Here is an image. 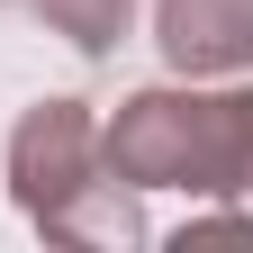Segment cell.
I'll use <instances>...</instances> for the list:
<instances>
[{"label": "cell", "instance_id": "6da1fadb", "mask_svg": "<svg viewBox=\"0 0 253 253\" xmlns=\"http://www.w3.org/2000/svg\"><path fill=\"white\" fill-rule=\"evenodd\" d=\"M9 199L45 244L73 253H136L145 226V190H126L100 163V109L90 100H37L9 126Z\"/></svg>", "mask_w": 253, "mask_h": 253}, {"label": "cell", "instance_id": "7a4b0ae2", "mask_svg": "<svg viewBox=\"0 0 253 253\" xmlns=\"http://www.w3.org/2000/svg\"><path fill=\"white\" fill-rule=\"evenodd\" d=\"M253 154V90H136L100 118V163L126 190H190V199H235Z\"/></svg>", "mask_w": 253, "mask_h": 253}, {"label": "cell", "instance_id": "3957f363", "mask_svg": "<svg viewBox=\"0 0 253 253\" xmlns=\"http://www.w3.org/2000/svg\"><path fill=\"white\" fill-rule=\"evenodd\" d=\"M154 45L181 82L253 73V0H154Z\"/></svg>", "mask_w": 253, "mask_h": 253}, {"label": "cell", "instance_id": "277c9868", "mask_svg": "<svg viewBox=\"0 0 253 253\" xmlns=\"http://www.w3.org/2000/svg\"><path fill=\"white\" fill-rule=\"evenodd\" d=\"M27 9H37V18H45L73 54H90V63L118 54V37L136 27V0H27Z\"/></svg>", "mask_w": 253, "mask_h": 253}, {"label": "cell", "instance_id": "5b68a950", "mask_svg": "<svg viewBox=\"0 0 253 253\" xmlns=\"http://www.w3.org/2000/svg\"><path fill=\"white\" fill-rule=\"evenodd\" d=\"M235 208L253 217V154H244V181H235Z\"/></svg>", "mask_w": 253, "mask_h": 253}]
</instances>
